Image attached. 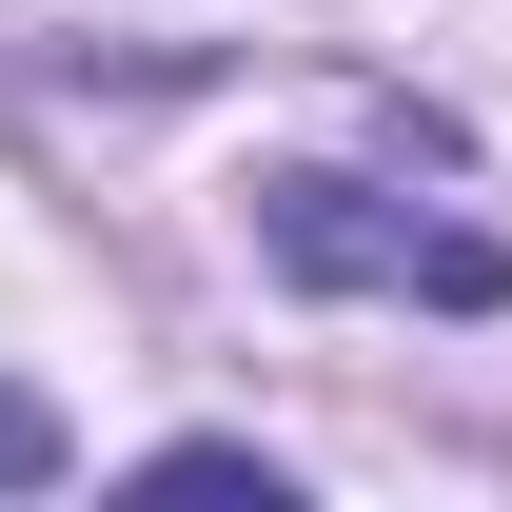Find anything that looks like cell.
Here are the masks:
<instances>
[{
    "instance_id": "3",
    "label": "cell",
    "mask_w": 512,
    "mask_h": 512,
    "mask_svg": "<svg viewBox=\"0 0 512 512\" xmlns=\"http://www.w3.org/2000/svg\"><path fill=\"white\" fill-rule=\"evenodd\" d=\"M40 473H60V414H40V394L0 375V493H40Z\"/></svg>"
},
{
    "instance_id": "1",
    "label": "cell",
    "mask_w": 512,
    "mask_h": 512,
    "mask_svg": "<svg viewBox=\"0 0 512 512\" xmlns=\"http://www.w3.org/2000/svg\"><path fill=\"white\" fill-rule=\"evenodd\" d=\"M256 256L316 276V296H434V316H493L512 296L493 237H453V217H414V197H375V178H256Z\"/></svg>"
},
{
    "instance_id": "2",
    "label": "cell",
    "mask_w": 512,
    "mask_h": 512,
    "mask_svg": "<svg viewBox=\"0 0 512 512\" xmlns=\"http://www.w3.org/2000/svg\"><path fill=\"white\" fill-rule=\"evenodd\" d=\"M158 493H256V512H276V473H256L237 434H178V453H158Z\"/></svg>"
}]
</instances>
